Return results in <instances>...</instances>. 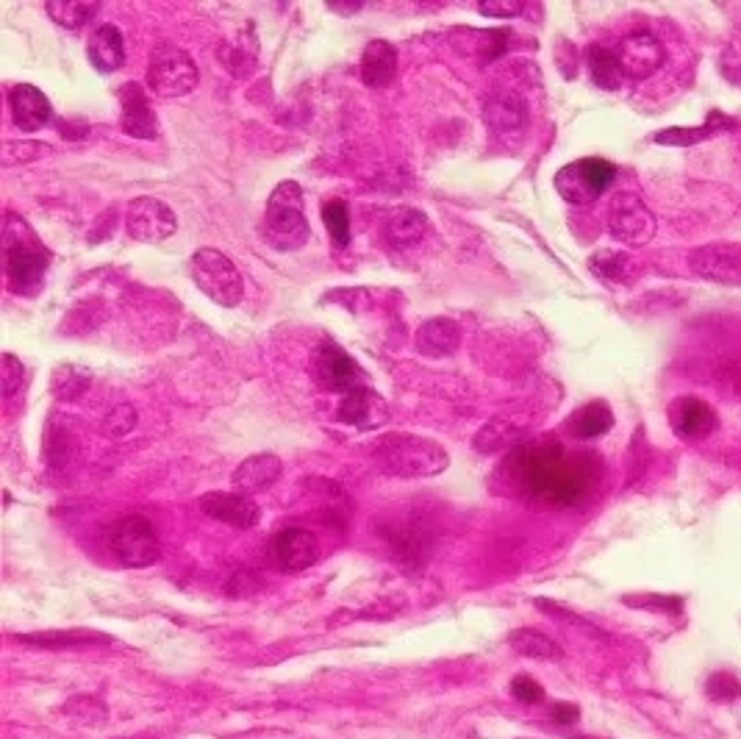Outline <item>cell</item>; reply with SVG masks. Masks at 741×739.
Segmentation results:
<instances>
[{"mask_svg":"<svg viewBox=\"0 0 741 739\" xmlns=\"http://www.w3.org/2000/svg\"><path fill=\"white\" fill-rule=\"evenodd\" d=\"M461 345V326L450 317H431L417 328V351L428 359L453 356Z\"/></svg>","mask_w":741,"mask_h":739,"instance_id":"cell-23","label":"cell"},{"mask_svg":"<svg viewBox=\"0 0 741 739\" xmlns=\"http://www.w3.org/2000/svg\"><path fill=\"white\" fill-rule=\"evenodd\" d=\"M508 645L517 653H522V656L539 659V662H558V659H564V651H561V645H558L556 639H550L542 631H533V628H517L508 637Z\"/></svg>","mask_w":741,"mask_h":739,"instance_id":"cell-30","label":"cell"},{"mask_svg":"<svg viewBox=\"0 0 741 739\" xmlns=\"http://www.w3.org/2000/svg\"><path fill=\"white\" fill-rule=\"evenodd\" d=\"M281 473H284V462L275 453H256L236 467L231 484L242 495H256V492L270 489L281 478Z\"/></svg>","mask_w":741,"mask_h":739,"instance_id":"cell-21","label":"cell"},{"mask_svg":"<svg viewBox=\"0 0 741 739\" xmlns=\"http://www.w3.org/2000/svg\"><path fill=\"white\" fill-rule=\"evenodd\" d=\"M106 548L123 567H134V570L150 567L161 559L159 534L142 514H128V517L114 520L112 526L106 528Z\"/></svg>","mask_w":741,"mask_h":739,"instance_id":"cell-6","label":"cell"},{"mask_svg":"<svg viewBox=\"0 0 741 739\" xmlns=\"http://www.w3.org/2000/svg\"><path fill=\"white\" fill-rule=\"evenodd\" d=\"M311 370H314V381L325 392L347 395L353 389L370 387V376L361 370V364L339 342H334V339H322L320 345L314 348Z\"/></svg>","mask_w":741,"mask_h":739,"instance_id":"cell-9","label":"cell"},{"mask_svg":"<svg viewBox=\"0 0 741 739\" xmlns=\"http://www.w3.org/2000/svg\"><path fill=\"white\" fill-rule=\"evenodd\" d=\"M617 62L622 67L625 78H647L658 73L664 62H667V51L664 45L647 34V31H639V34H630L617 45Z\"/></svg>","mask_w":741,"mask_h":739,"instance_id":"cell-14","label":"cell"},{"mask_svg":"<svg viewBox=\"0 0 741 739\" xmlns=\"http://www.w3.org/2000/svg\"><path fill=\"white\" fill-rule=\"evenodd\" d=\"M483 123L497 139H519L528 128V103L511 89H494L483 101Z\"/></svg>","mask_w":741,"mask_h":739,"instance_id":"cell-13","label":"cell"},{"mask_svg":"<svg viewBox=\"0 0 741 739\" xmlns=\"http://www.w3.org/2000/svg\"><path fill=\"white\" fill-rule=\"evenodd\" d=\"M125 228H128V237L136 239V242H161V239L173 237L175 228H178V217L164 201L142 195V198L128 203Z\"/></svg>","mask_w":741,"mask_h":739,"instance_id":"cell-11","label":"cell"},{"mask_svg":"<svg viewBox=\"0 0 741 739\" xmlns=\"http://www.w3.org/2000/svg\"><path fill=\"white\" fill-rule=\"evenodd\" d=\"M103 3H89V0H48L45 3V12L48 17L62 28H84L95 20V14L100 12Z\"/></svg>","mask_w":741,"mask_h":739,"instance_id":"cell-31","label":"cell"},{"mask_svg":"<svg viewBox=\"0 0 741 739\" xmlns=\"http://www.w3.org/2000/svg\"><path fill=\"white\" fill-rule=\"evenodd\" d=\"M372 456L389 476L433 478L445 473L450 456L445 445L417 434H386L372 445Z\"/></svg>","mask_w":741,"mask_h":739,"instance_id":"cell-3","label":"cell"},{"mask_svg":"<svg viewBox=\"0 0 741 739\" xmlns=\"http://www.w3.org/2000/svg\"><path fill=\"white\" fill-rule=\"evenodd\" d=\"M500 473L525 498L553 506H578L600 484L603 462L594 453H569L561 442L544 439L514 448Z\"/></svg>","mask_w":741,"mask_h":739,"instance_id":"cell-1","label":"cell"},{"mask_svg":"<svg viewBox=\"0 0 741 739\" xmlns=\"http://www.w3.org/2000/svg\"><path fill=\"white\" fill-rule=\"evenodd\" d=\"M586 67H589V76L600 89L606 92H619L625 84V73L617 62V53L608 51L603 45H592L586 53Z\"/></svg>","mask_w":741,"mask_h":739,"instance_id":"cell-29","label":"cell"},{"mask_svg":"<svg viewBox=\"0 0 741 739\" xmlns=\"http://www.w3.org/2000/svg\"><path fill=\"white\" fill-rule=\"evenodd\" d=\"M589 267H592L600 278L617 281V284H628V281H633V276H636V264H633V259H630L628 253L619 251L597 253V256L589 259Z\"/></svg>","mask_w":741,"mask_h":739,"instance_id":"cell-35","label":"cell"},{"mask_svg":"<svg viewBox=\"0 0 741 739\" xmlns=\"http://www.w3.org/2000/svg\"><path fill=\"white\" fill-rule=\"evenodd\" d=\"M322 223L328 228V237L334 242V248L345 251L350 245V209L342 198H331L322 203Z\"/></svg>","mask_w":741,"mask_h":739,"instance_id":"cell-36","label":"cell"},{"mask_svg":"<svg viewBox=\"0 0 741 739\" xmlns=\"http://www.w3.org/2000/svg\"><path fill=\"white\" fill-rule=\"evenodd\" d=\"M567 426L578 439L606 437L608 431L614 428V412L608 409L606 401H592L572 414Z\"/></svg>","mask_w":741,"mask_h":739,"instance_id":"cell-28","label":"cell"},{"mask_svg":"<svg viewBox=\"0 0 741 739\" xmlns=\"http://www.w3.org/2000/svg\"><path fill=\"white\" fill-rule=\"evenodd\" d=\"M328 6H331V12L336 14H356L361 12L364 0H331Z\"/></svg>","mask_w":741,"mask_h":739,"instance_id":"cell-43","label":"cell"},{"mask_svg":"<svg viewBox=\"0 0 741 739\" xmlns=\"http://www.w3.org/2000/svg\"><path fill=\"white\" fill-rule=\"evenodd\" d=\"M9 109H12L14 126L25 131V134H34L42 131L53 123V106H50L48 95L34 84H17L9 92Z\"/></svg>","mask_w":741,"mask_h":739,"instance_id":"cell-19","label":"cell"},{"mask_svg":"<svg viewBox=\"0 0 741 739\" xmlns=\"http://www.w3.org/2000/svg\"><path fill=\"white\" fill-rule=\"evenodd\" d=\"M3 248H6V284L23 298H37L45 287L50 267V251L37 237V231L25 223L20 214H6L3 226Z\"/></svg>","mask_w":741,"mask_h":739,"instance_id":"cell-2","label":"cell"},{"mask_svg":"<svg viewBox=\"0 0 741 739\" xmlns=\"http://www.w3.org/2000/svg\"><path fill=\"white\" fill-rule=\"evenodd\" d=\"M53 395L59 398V401L75 403L81 401L84 395L92 387V376H89L87 370H81V367H75V364H59L56 370H53Z\"/></svg>","mask_w":741,"mask_h":739,"instance_id":"cell-33","label":"cell"},{"mask_svg":"<svg viewBox=\"0 0 741 739\" xmlns=\"http://www.w3.org/2000/svg\"><path fill=\"white\" fill-rule=\"evenodd\" d=\"M511 695L517 698L519 703H542L544 701V687L542 684H536L533 678L528 676H519L511 681Z\"/></svg>","mask_w":741,"mask_h":739,"instance_id":"cell-41","label":"cell"},{"mask_svg":"<svg viewBox=\"0 0 741 739\" xmlns=\"http://www.w3.org/2000/svg\"><path fill=\"white\" fill-rule=\"evenodd\" d=\"M200 509L211 520L234 528H253L261 520L259 503L242 492H209L200 498Z\"/></svg>","mask_w":741,"mask_h":739,"instance_id":"cell-18","label":"cell"},{"mask_svg":"<svg viewBox=\"0 0 741 739\" xmlns=\"http://www.w3.org/2000/svg\"><path fill=\"white\" fill-rule=\"evenodd\" d=\"M198 64L189 59V53L178 45L164 42L150 53L148 87L161 98H184L198 87Z\"/></svg>","mask_w":741,"mask_h":739,"instance_id":"cell-7","label":"cell"},{"mask_svg":"<svg viewBox=\"0 0 741 739\" xmlns=\"http://www.w3.org/2000/svg\"><path fill=\"white\" fill-rule=\"evenodd\" d=\"M136 426V409L131 403H120V406H114L112 412L106 414V420H103V431L106 434H112V437H125V434H131Z\"/></svg>","mask_w":741,"mask_h":739,"instance_id":"cell-38","label":"cell"},{"mask_svg":"<svg viewBox=\"0 0 741 739\" xmlns=\"http://www.w3.org/2000/svg\"><path fill=\"white\" fill-rule=\"evenodd\" d=\"M475 6H478V12H481L483 17L511 20V17L525 14V9H528L531 3H525V0H481V3H475Z\"/></svg>","mask_w":741,"mask_h":739,"instance_id":"cell-39","label":"cell"},{"mask_svg":"<svg viewBox=\"0 0 741 739\" xmlns=\"http://www.w3.org/2000/svg\"><path fill=\"white\" fill-rule=\"evenodd\" d=\"M608 231L622 245H647L655 237V214L633 192H619L608 206Z\"/></svg>","mask_w":741,"mask_h":739,"instance_id":"cell-10","label":"cell"},{"mask_svg":"<svg viewBox=\"0 0 741 739\" xmlns=\"http://www.w3.org/2000/svg\"><path fill=\"white\" fill-rule=\"evenodd\" d=\"M517 442H522V431L514 428L506 420H489L486 426L475 434L472 445L478 453H494L503 451V448H514Z\"/></svg>","mask_w":741,"mask_h":739,"instance_id":"cell-34","label":"cell"},{"mask_svg":"<svg viewBox=\"0 0 741 739\" xmlns=\"http://www.w3.org/2000/svg\"><path fill=\"white\" fill-rule=\"evenodd\" d=\"M397 76V51L386 39H372L361 53V81L372 89L389 87Z\"/></svg>","mask_w":741,"mask_h":739,"instance_id":"cell-24","label":"cell"},{"mask_svg":"<svg viewBox=\"0 0 741 739\" xmlns=\"http://www.w3.org/2000/svg\"><path fill=\"white\" fill-rule=\"evenodd\" d=\"M20 642L34 645V648H45V651H73V648H84V645H106L112 637L98 634V631H87V628H67V631H39V634H20Z\"/></svg>","mask_w":741,"mask_h":739,"instance_id":"cell-27","label":"cell"},{"mask_svg":"<svg viewBox=\"0 0 741 739\" xmlns=\"http://www.w3.org/2000/svg\"><path fill=\"white\" fill-rule=\"evenodd\" d=\"M450 45L458 53L478 56L481 62H492L508 51V31H478V28H456L450 31Z\"/></svg>","mask_w":741,"mask_h":739,"instance_id":"cell-25","label":"cell"},{"mask_svg":"<svg viewBox=\"0 0 741 739\" xmlns=\"http://www.w3.org/2000/svg\"><path fill=\"white\" fill-rule=\"evenodd\" d=\"M87 59L98 73H114L125 64V39L123 31L114 23L92 28L87 42Z\"/></svg>","mask_w":741,"mask_h":739,"instance_id":"cell-22","label":"cell"},{"mask_svg":"<svg viewBox=\"0 0 741 739\" xmlns=\"http://www.w3.org/2000/svg\"><path fill=\"white\" fill-rule=\"evenodd\" d=\"M261 234L270 248L281 253L300 251L309 242L311 226L303 212V189L297 181H281L272 189L267 209H264Z\"/></svg>","mask_w":741,"mask_h":739,"instance_id":"cell-4","label":"cell"},{"mask_svg":"<svg viewBox=\"0 0 741 739\" xmlns=\"http://www.w3.org/2000/svg\"><path fill=\"white\" fill-rule=\"evenodd\" d=\"M722 128H730V120L725 114H711L708 123L700 128H667V131H658L655 134V142L658 145H678V148H686V145H697V142H705L714 134H719Z\"/></svg>","mask_w":741,"mask_h":739,"instance_id":"cell-32","label":"cell"},{"mask_svg":"<svg viewBox=\"0 0 741 739\" xmlns=\"http://www.w3.org/2000/svg\"><path fill=\"white\" fill-rule=\"evenodd\" d=\"M689 267L694 276L705 278V281L741 287V242L703 245L689 256Z\"/></svg>","mask_w":741,"mask_h":739,"instance_id":"cell-12","label":"cell"},{"mask_svg":"<svg viewBox=\"0 0 741 739\" xmlns=\"http://www.w3.org/2000/svg\"><path fill=\"white\" fill-rule=\"evenodd\" d=\"M0 373H3V398L9 401L14 392L23 389V362H17V356L12 353H3V362H0Z\"/></svg>","mask_w":741,"mask_h":739,"instance_id":"cell-40","label":"cell"},{"mask_svg":"<svg viewBox=\"0 0 741 739\" xmlns=\"http://www.w3.org/2000/svg\"><path fill=\"white\" fill-rule=\"evenodd\" d=\"M578 717H581V709H578L575 703H556V706H553V720H556V723L569 726V723H575Z\"/></svg>","mask_w":741,"mask_h":739,"instance_id":"cell-42","label":"cell"},{"mask_svg":"<svg viewBox=\"0 0 741 739\" xmlns=\"http://www.w3.org/2000/svg\"><path fill=\"white\" fill-rule=\"evenodd\" d=\"M705 692H708L711 701H736L741 695V681L733 673H714V676L705 681Z\"/></svg>","mask_w":741,"mask_h":739,"instance_id":"cell-37","label":"cell"},{"mask_svg":"<svg viewBox=\"0 0 741 739\" xmlns=\"http://www.w3.org/2000/svg\"><path fill=\"white\" fill-rule=\"evenodd\" d=\"M189 276L195 287L217 306H239L245 298V281L236 264L217 248H200L189 259Z\"/></svg>","mask_w":741,"mask_h":739,"instance_id":"cell-5","label":"cell"},{"mask_svg":"<svg viewBox=\"0 0 741 739\" xmlns=\"http://www.w3.org/2000/svg\"><path fill=\"white\" fill-rule=\"evenodd\" d=\"M586 739H592V737H586Z\"/></svg>","mask_w":741,"mask_h":739,"instance_id":"cell-44","label":"cell"},{"mask_svg":"<svg viewBox=\"0 0 741 739\" xmlns=\"http://www.w3.org/2000/svg\"><path fill=\"white\" fill-rule=\"evenodd\" d=\"M117 95H120V126H123L125 134L134 139H145V142L159 139V120H156V112H153L142 84L128 81L120 87Z\"/></svg>","mask_w":741,"mask_h":739,"instance_id":"cell-16","label":"cell"},{"mask_svg":"<svg viewBox=\"0 0 741 739\" xmlns=\"http://www.w3.org/2000/svg\"><path fill=\"white\" fill-rule=\"evenodd\" d=\"M669 423L680 439H705L717 428V412L694 395H683L669 406Z\"/></svg>","mask_w":741,"mask_h":739,"instance_id":"cell-20","label":"cell"},{"mask_svg":"<svg viewBox=\"0 0 741 739\" xmlns=\"http://www.w3.org/2000/svg\"><path fill=\"white\" fill-rule=\"evenodd\" d=\"M428 228H431V223L420 209H400L389 217V223L383 228V237L395 251H406L428 237Z\"/></svg>","mask_w":741,"mask_h":739,"instance_id":"cell-26","label":"cell"},{"mask_svg":"<svg viewBox=\"0 0 741 739\" xmlns=\"http://www.w3.org/2000/svg\"><path fill=\"white\" fill-rule=\"evenodd\" d=\"M272 559L284 573H303L320 559L317 537L306 528H286L272 539Z\"/></svg>","mask_w":741,"mask_h":739,"instance_id":"cell-17","label":"cell"},{"mask_svg":"<svg viewBox=\"0 0 741 739\" xmlns=\"http://www.w3.org/2000/svg\"><path fill=\"white\" fill-rule=\"evenodd\" d=\"M617 178V167L608 159H578L556 173L558 195L572 206H589L606 192Z\"/></svg>","mask_w":741,"mask_h":739,"instance_id":"cell-8","label":"cell"},{"mask_svg":"<svg viewBox=\"0 0 741 739\" xmlns=\"http://www.w3.org/2000/svg\"><path fill=\"white\" fill-rule=\"evenodd\" d=\"M336 420L359 431H378L389 423V406L372 387L353 389L342 395V403L336 409Z\"/></svg>","mask_w":741,"mask_h":739,"instance_id":"cell-15","label":"cell"}]
</instances>
